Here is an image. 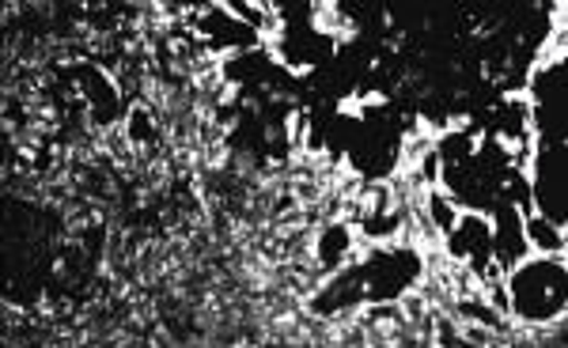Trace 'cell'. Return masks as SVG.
<instances>
[{"label":"cell","instance_id":"1","mask_svg":"<svg viewBox=\"0 0 568 348\" xmlns=\"http://www.w3.org/2000/svg\"><path fill=\"white\" fill-rule=\"evenodd\" d=\"M511 323L561 326L568 318V258H530L508 273Z\"/></svg>","mask_w":568,"mask_h":348},{"label":"cell","instance_id":"2","mask_svg":"<svg viewBox=\"0 0 568 348\" xmlns=\"http://www.w3.org/2000/svg\"><path fill=\"white\" fill-rule=\"evenodd\" d=\"M447 258L466 265L470 273H478V280L489 277L497 265V243H493V219L489 213H463L459 227L452 232V239L444 243ZM504 273V269H500Z\"/></svg>","mask_w":568,"mask_h":348},{"label":"cell","instance_id":"3","mask_svg":"<svg viewBox=\"0 0 568 348\" xmlns=\"http://www.w3.org/2000/svg\"><path fill=\"white\" fill-rule=\"evenodd\" d=\"M489 219H493V243H497V265L504 273H516L519 265L535 258L527 243V232H524V213L508 201H497L489 208Z\"/></svg>","mask_w":568,"mask_h":348},{"label":"cell","instance_id":"4","mask_svg":"<svg viewBox=\"0 0 568 348\" xmlns=\"http://www.w3.org/2000/svg\"><path fill=\"white\" fill-rule=\"evenodd\" d=\"M524 232H527L530 250H535L538 258H568V224L565 219L535 208V213L524 216Z\"/></svg>","mask_w":568,"mask_h":348},{"label":"cell","instance_id":"5","mask_svg":"<svg viewBox=\"0 0 568 348\" xmlns=\"http://www.w3.org/2000/svg\"><path fill=\"white\" fill-rule=\"evenodd\" d=\"M420 205H425V219H428V227H433L436 239H439V243L452 239V232L459 227V219H463V213H466L459 201L447 194L444 186H436V190H425Z\"/></svg>","mask_w":568,"mask_h":348}]
</instances>
